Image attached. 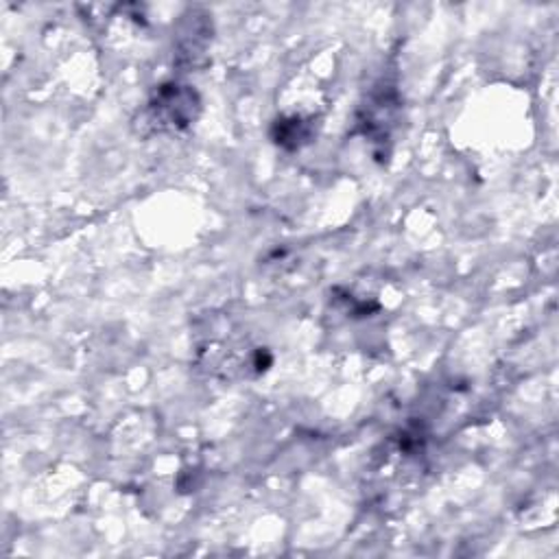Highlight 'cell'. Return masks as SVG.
Wrapping results in <instances>:
<instances>
[{
    "label": "cell",
    "mask_w": 559,
    "mask_h": 559,
    "mask_svg": "<svg viewBox=\"0 0 559 559\" xmlns=\"http://www.w3.org/2000/svg\"><path fill=\"white\" fill-rule=\"evenodd\" d=\"M199 111V98L188 85H162L148 103V122L157 131H177L188 127Z\"/></svg>",
    "instance_id": "obj_1"
}]
</instances>
